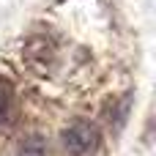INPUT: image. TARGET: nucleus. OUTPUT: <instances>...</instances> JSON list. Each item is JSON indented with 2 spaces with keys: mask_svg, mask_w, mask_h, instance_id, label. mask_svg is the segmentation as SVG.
<instances>
[{
  "mask_svg": "<svg viewBox=\"0 0 156 156\" xmlns=\"http://www.w3.org/2000/svg\"><path fill=\"white\" fill-rule=\"evenodd\" d=\"M99 140H101L99 137V126L90 123V121H85V118L71 121L60 132V145H63V151L69 156H90L96 151Z\"/></svg>",
  "mask_w": 156,
  "mask_h": 156,
  "instance_id": "1",
  "label": "nucleus"
},
{
  "mask_svg": "<svg viewBox=\"0 0 156 156\" xmlns=\"http://www.w3.org/2000/svg\"><path fill=\"white\" fill-rule=\"evenodd\" d=\"M11 118H14V85L11 80L0 77V126L11 123Z\"/></svg>",
  "mask_w": 156,
  "mask_h": 156,
  "instance_id": "2",
  "label": "nucleus"
},
{
  "mask_svg": "<svg viewBox=\"0 0 156 156\" xmlns=\"http://www.w3.org/2000/svg\"><path fill=\"white\" fill-rule=\"evenodd\" d=\"M16 156H47V143L41 140V137H25L22 140V145H19V151Z\"/></svg>",
  "mask_w": 156,
  "mask_h": 156,
  "instance_id": "3",
  "label": "nucleus"
}]
</instances>
